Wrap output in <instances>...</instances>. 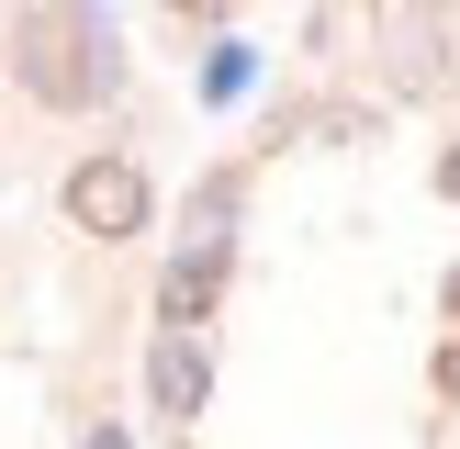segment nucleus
I'll use <instances>...</instances> for the list:
<instances>
[{"mask_svg": "<svg viewBox=\"0 0 460 449\" xmlns=\"http://www.w3.org/2000/svg\"><path fill=\"white\" fill-rule=\"evenodd\" d=\"M202 393H214L202 337H191V326H157V348H146V404H157V416H202Z\"/></svg>", "mask_w": 460, "mask_h": 449, "instance_id": "7ed1b4c3", "label": "nucleus"}, {"mask_svg": "<svg viewBox=\"0 0 460 449\" xmlns=\"http://www.w3.org/2000/svg\"><path fill=\"white\" fill-rule=\"evenodd\" d=\"M214 292H225V247H191V259L157 281V326H202V314H214Z\"/></svg>", "mask_w": 460, "mask_h": 449, "instance_id": "20e7f679", "label": "nucleus"}, {"mask_svg": "<svg viewBox=\"0 0 460 449\" xmlns=\"http://www.w3.org/2000/svg\"><path fill=\"white\" fill-rule=\"evenodd\" d=\"M90 449H124V427H90Z\"/></svg>", "mask_w": 460, "mask_h": 449, "instance_id": "423d86ee", "label": "nucleus"}, {"mask_svg": "<svg viewBox=\"0 0 460 449\" xmlns=\"http://www.w3.org/2000/svg\"><path fill=\"white\" fill-rule=\"evenodd\" d=\"M12 67H22V90L57 101V112H79V101H102V90H112L102 34H90L79 12H34V22H22V45H12Z\"/></svg>", "mask_w": 460, "mask_h": 449, "instance_id": "f257e3e1", "label": "nucleus"}, {"mask_svg": "<svg viewBox=\"0 0 460 449\" xmlns=\"http://www.w3.org/2000/svg\"><path fill=\"white\" fill-rule=\"evenodd\" d=\"M438 191H449V202H460V146H449V157H438Z\"/></svg>", "mask_w": 460, "mask_h": 449, "instance_id": "39448f33", "label": "nucleus"}, {"mask_svg": "<svg viewBox=\"0 0 460 449\" xmlns=\"http://www.w3.org/2000/svg\"><path fill=\"white\" fill-rule=\"evenodd\" d=\"M146 214H157V191L135 157H79L67 169V224L79 236H146Z\"/></svg>", "mask_w": 460, "mask_h": 449, "instance_id": "f03ea898", "label": "nucleus"}]
</instances>
